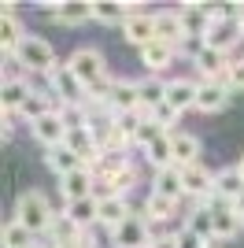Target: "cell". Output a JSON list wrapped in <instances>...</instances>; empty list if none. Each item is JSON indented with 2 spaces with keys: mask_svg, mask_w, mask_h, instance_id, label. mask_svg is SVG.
I'll list each match as a JSON object with an SVG mask.
<instances>
[{
  "mask_svg": "<svg viewBox=\"0 0 244 248\" xmlns=\"http://www.w3.org/2000/svg\"><path fill=\"white\" fill-rule=\"evenodd\" d=\"M174 211H178V200L148 193V200H144V218H148V222H170Z\"/></svg>",
  "mask_w": 244,
  "mask_h": 248,
  "instance_id": "26",
  "label": "cell"
},
{
  "mask_svg": "<svg viewBox=\"0 0 244 248\" xmlns=\"http://www.w3.org/2000/svg\"><path fill=\"white\" fill-rule=\"evenodd\" d=\"M185 226L193 230L196 237H203L207 245L214 241V215H211V211H207L203 204H200V207H193V215H189V222H185Z\"/></svg>",
  "mask_w": 244,
  "mask_h": 248,
  "instance_id": "30",
  "label": "cell"
},
{
  "mask_svg": "<svg viewBox=\"0 0 244 248\" xmlns=\"http://www.w3.org/2000/svg\"><path fill=\"white\" fill-rule=\"evenodd\" d=\"M241 37H244V15H241Z\"/></svg>",
  "mask_w": 244,
  "mask_h": 248,
  "instance_id": "38",
  "label": "cell"
},
{
  "mask_svg": "<svg viewBox=\"0 0 244 248\" xmlns=\"http://www.w3.org/2000/svg\"><path fill=\"white\" fill-rule=\"evenodd\" d=\"M237 211H241V215H244V193H241V197H237Z\"/></svg>",
  "mask_w": 244,
  "mask_h": 248,
  "instance_id": "37",
  "label": "cell"
},
{
  "mask_svg": "<svg viewBox=\"0 0 244 248\" xmlns=\"http://www.w3.org/2000/svg\"><path fill=\"white\" fill-rule=\"evenodd\" d=\"M244 193V174H241V167H222V170H214V197H222V200H233Z\"/></svg>",
  "mask_w": 244,
  "mask_h": 248,
  "instance_id": "19",
  "label": "cell"
},
{
  "mask_svg": "<svg viewBox=\"0 0 244 248\" xmlns=\"http://www.w3.org/2000/svg\"><path fill=\"white\" fill-rule=\"evenodd\" d=\"M196 100H200V82H193V78H174V82H167V104H170V108L189 111V108H196Z\"/></svg>",
  "mask_w": 244,
  "mask_h": 248,
  "instance_id": "14",
  "label": "cell"
},
{
  "mask_svg": "<svg viewBox=\"0 0 244 248\" xmlns=\"http://www.w3.org/2000/svg\"><path fill=\"white\" fill-rule=\"evenodd\" d=\"M107 108L115 115H130V111H144L141 108V82H130V78H115L111 93H107Z\"/></svg>",
  "mask_w": 244,
  "mask_h": 248,
  "instance_id": "8",
  "label": "cell"
},
{
  "mask_svg": "<svg viewBox=\"0 0 244 248\" xmlns=\"http://www.w3.org/2000/svg\"><path fill=\"white\" fill-rule=\"evenodd\" d=\"M233 100V89L226 85V78H200V100H196V111L203 115H218L229 108Z\"/></svg>",
  "mask_w": 244,
  "mask_h": 248,
  "instance_id": "7",
  "label": "cell"
},
{
  "mask_svg": "<svg viewBox=\"0 0 244 248\" xmlns=\"http://www.w3.org/2000/svg\"><path fill=\"white\" fill-rule=\"evenodd\" d=\"M152 230L144 215H130L119 230H111V248H148L152 245Z\"/></svg>",
  "mask_w": 244,
  "mask_h": 248,
  "instance_id": "6",
  "label": "cell"
},
{
  "mask_svg": "<svg viewBox=\"0 0 244 248\" xmlns=\"http://www.w3.org/2000/svg\"><path fill=\"white\" fill-rule=\"evenodd\" d=\"M60 193H63L67 204H71V200L92 197V193H96V189H92V170L89 167H78V170H71L67 178H60Z\"/></svg>",
  "mask_w": 244,
  "mask_h": 248,
  "instance_id": "15",
  "label": "cell"
},
{
  "mask_svg": "<svg viewBox=\"0 0 244 248\" xmlns=\"http://www.w3.org/2000/svg\"><path fill=\"white\" fill-rule=\"evenodd\" d=\"M48 82H52V93L60 96L67 108H85V104H89V89L74 78V71L67 67V63H56V67H52Z\"/></svg>",
  "mask_w": 244,
  "mask_h": 248,
  "instance_id": "3",
  "label": "cell"
},
{
  "mask_svg": "<svg viewBox=\"0 0 244 248\" xmlns=\"http://www.w3.org/2000/svg\"><path fill=\"white\" fill-rule=\"evenodd\" d=\"M15 137V115H4V141Z\"/></svg>",
  "mask_w": 244,
  "mask_h": 248,
  "instance_id": "35",
  "label": "cell"
},
{
  "mask_svg": "<svg viewBox=\"0 0 244 248\" xmlns=\"http://www.w3.org/2000/svg\"><path fill=\"white\" fill-rule=\"evenodd\" d=\"M92 19L96 22H107V26H111V22H126V4H115V0H96V4H92Z\"/></svg>",
  "mask_w": 244,
  "mask_h": 248,
  "instance_id": "31",
  "label": "cell"
},
{
  "mask_svg": "<svg viewBox=\"0 0 244 248\" xmlns=\"http://www.w3.org/2000/svg\"><path fill=\"white\" fill-rule=\"evenodd\" d=\"M144 159L155 167V170H167V167H174V148H170V134H163L155 145L144 148Z\"/></svg>",
  "mask_w": 244,
  "mask_h": 248,
  "instance_id": "29",
  "label": "cell"
},
{
  "mask_svg": "<svg viewBox=\"0 0 244 248\" xmlns=\"http://www.w3.org/2000/svg\"><path fill=\"white\" fill-rule=\"evenodd\" d=\"M174 241H178V248H203V245H207V241H203V237H196V233H193L189 226H182V230H178V233H174Z\"/></svg>",
  "mask_w": 244,
  "mask_h": 248,
  "instance_id": "34",
  "label": "cell"
},
{
  "mask_svg": "<svg viewBox=\"0 0 244 248\" xmlns=\"http://www.w3.org/2000/svg\"><path fill=\"white\" fill-rule=\"evenodd\" d=\"M152 193H159V197H170V200L182 197V193H185V189H182V167L155 170V178H152Z\"/></svg>",
  "mask_w": 244,
  "mask_h": 248,
  "instance_id": "24",
  "label": "cell"
},
{
  "mask_svg": "<svg viewBox=\"0 0 244 248\" xmlns=\"http://www.w3.org/2000/svg\"><path fill=\"white\" fill-rule=\"evenodd\" d=\"M203 248H214V241H211V245H203Z\"/></svg>",
  "mask_w": 244,
  "mask_h": 248,
  "instance_id": "40",
  "label": "cell"
},
{
  "mask_svg": "<svg viewBox=\"0 0 244 248\" xmlns=\"http://www.w3.org/2000/svg\"><path fill=\"white\" fill-rule=\"evenodd\" d=\"M196 71L203 74V78H226V71H229V56H226V52H214V48H207V45H203V52L200 56H196Z\"/></svg>",
  "mask_w": 244,
  "mask_h": 248,
  "instance_id": "23",
  "label": "cell"
},
{
  "mask_svg": "<svg viewBox=\"0 0 244 248\" xmlns=\"http://www.w3.org/2000/svg\"><path fill=\"white\" fill-rule=\"evenodd\" d=\"M15 56L22 60L26 71H37V74H52V67H56V52H52V45L45 41V37H33V33L19 45Z\"/></svg>",
  "mask_w": 244,
  "mask_h": 248,
  "instance_id": "5",
  "label": "cell"
},
{
  "mask_svg": "<svg viewBox=\"0 0 244 248\" xmlns=\"http://www.w3.org/2000/svg\"><path fill=\"white\" fill-rule=\"evenodd\" d=\"M174 148V167H196L200 163V141L193 134H170Z\"/></svg>",
  "mask_w": 244,
  "mask_h": 248,
  "instance_id": "22",
  "label": "cell"
},
{
  "mask_svg": "<svg viewBox=\"0 0 244 248\" xmlns=\"http://www.w3.org/2000/svg\"><path fill=\"white\" fill-rule=\"evenodd\" d=\"M148 248H178V241H174V237H155Z\"/></svg>",
  "mask_w": 244,
  "mask_h": 248,
  "instance_id": "36",
  "label": "cell"
},
{
  "mask_svg": "<svg viewBox=\"0 0 244 248\" xmlns=\"http://www.w3.org/2000/svg\"><path fill=\"white\" fill-rule=\"evenodd\" d=\"M45 163H48V170H56L60 178H67L71 170L85 167L78 155H74V148L67 145V141H63V145H56V148H45Z\"/></svg>",
  "mask_w": 244,
  "mask_h": 248,
  "instance_id": "20",
  "label": "cell"
},
{
  "mask_svg": "<svg viewBox=\"0 0 244 248\" xmlns=\"http://www.w3.org/2000/svg\"><path fill=\"white\" fill-rule=\"evenodd\" d=\"M0 245L4 248H37V241H33V233L22 222H4V230H0Z\"/></svg>",
  "mask_w": 244,
  "mask_h": 248,
  "instance_id": "28",
  "label": "cell"
},
{
  "mask_svg": "<svg viewBox=\"0 0 244 248\" xmlns=\"http://www.w3.org/2000/svg\"><path fill=\"white\" fill-rule=\"evenodd\" d=\"M63 215L71 218L74 226H81V230H92V226H96V218H100V200H96V197L71 200V204L63 207Z\"/></svg>",
  "mask_w": 244,
  "mask_h": 248,
  "instance_id": "17",
  "label": "cell"
},
{
  "mask_svg": "<svg viewBox=\"0 0 244 248\" xmlns=\"http://www.w3.org/2000/svg\"><path fill=\"white\" fill-rule=\"evenodd\" d=\"M241 19H207V33H203V45L214 52H229L241 45Z\"/></svg>",
  "mask_w": 244,
  "mask_h": 248,
  "instance_id": "4",
  "label": "cell"
},
{
  "mask_svg": "<svg viewBox=\"0 0 244 248\" xmlns=\"http://www.w3.org/2000/svg\"><path fill=\"white\" fill-rule=\"evenodd\" d=\"M226 85H229L233 93H241V89H244V56H237V60L229 63V71H226Z\"/></svg>",
  "mask_w": 244,
  "mask_h": 248,
  "instance_id": "33",
  "label": "cell"
},
{
  "mask_svg": "<svg viewBox=\"0 0 244 248\" xmlns=\"http://www.w3.org/2000/svg\"><path fill=\"white\" fill-rule=\"evenodd\" d=\"M33 137H37L45 148H56L67 141V119H63L60 111H48L45 119H37L33 123Z\"/></svg>",
  "mask_w": 244,
  "mask_h": 248,
  "instance_id": "12",
  "label": "cell"
},
{
  "mask_svg": "<svg viewBox=\"0 0 244 248\" xmlns=\"http://www.w3.org/2000/svg\"><path fill=\"white\" fill-rule=\"evenodd\" d=\"M178 119H182V111H178V108H170V104H159V108L152 111V123H159L163 130H167V134H174Z\"/></svg>",
  "mask_w": 244,
  "mask_h": 248,
  "instance_id": "32",
  "label": "cell"
},
{
  "mask_svg": "<svg viewBox=\"0 0 244 248\" xmlns=\"http://www.w3.org/2000/svg\"><path fill=\"white\" fill-rule=\"evenodd\" d=\"M52 11V19L60 26H81L92 19V4L89 0H60V4H45Z\"/></svg>",
  "mask_w": 244,
  "mask_h": 248,
  "instance_id": "10",
  "label": "cell"
},
{
  "mask_svg": "<svg viewBox=\"0 0 244 248\" xmlns=\"http://www.w3.org/2000/svg\"><path fill=\"white\" fill-rule=\"evenodd\" d=\"M67 67L74 71V78H78L85 89L107 82V60H104L100 48H78L71 60H67Z\"/></svg>",
  "mask_w": 244,
  "mask_h": 248,
  "instance_id": "2",
  "label": "cell"
},
{
  "mask_svg": "<svg viewBox=\"0 0 244 248\" xmlns=\"http://www.w3.org/2000/svg\"><path fill=\"white\" fill-rule=\"evenodd\" d=\"M26 37H30V33L22 30V22L15 19V8L4 4V15H0V52H4V56L19 52V45L26 41Z\"/></svg>",
  "mask_w": 244,
  "mask_h": 248,
  "instance_id": "11",
  "label": "cell"
},
{
  "mask_svg": "<svg viewBox=\"0 0 244 248\" xmlns=\"http://www.w3.org/2000/svg\"><path fill=\"white\" fill-rule=\"evenodd\" d=\"M182 189H185V193H189L193 200L207 204V200L214 197V170H207L203 163H196V167H182Z\"/></svg>",
  "mask_w": 244,
  "mask_h": 248,
  "instance_id": "9",
  "label": "cell"
},
{
  "mask_svg": "<svg viewBox=\"0 0 244 248\" xmlns=\"http://www.w3.org/2000/svg\"><path fill=\"white\" fill-rule=\"evenodd\" d=\"M130 215H133V211H130V204H126V197H104L96 226H107V233H111V230H119Z\"/></svg>",
  "mask_w": 244,
  "mask_h": 248,
  "instance_id": "18",
  "label": "cell"
},
{
  "mask_svg": "<svg viewBox=\"0 0 244 248\" xmlns=\"http://www.w3.org/2000/svg\"><path fill=\"white\" fill-rule=\"evenodd\" d=\"M30 85H26V78L22 82H4V96H0V108H4V115H15L22 111V104L30 100Z\"/></svg>",
  "mask_w": 244,
  "mask_h": 248,
  "instance_id": "25",
  "label": "cell"
},
{
  "mask_svg": "<svg viewBox=\"0 0 244 248\" xmlns=\"http://www.w3.org/2000/svg\"><path fill=\"white\" fill-rule=\"evenodd\" d=\"M15 222H22V226L37 237V233H48L52 230L56 215H52V204L41 197L37 189H26V193H19V200H15Z\"/></svg>",
  "mask_w": 244,
  "mask_h": 248,
  "instance_id": "1",
  "label": "cell"
},
{
  "mask_svg": "<svg viewBox=\"0 0 244 248\" xmlns=\"http://www.w3.org/2000/svg\"><path fill=\"white\" fill-rule=\"evenodd\" d=\"M237 167H241V174H244V159H241V163H237Z\"/></svg>",
  "mask_w": 244,
  "mask_h": 248,
  "instance_id": "39",
  "label": "cell"
},
{
  "mask_svg": "<svg viewBox=\"0 0 244 248\" xmlns=\"http://www.w3.org/2000/svg\"><path fill=\"white\" fill-rule=\"evenodd\" d=\"M185 37H189V33H185L182 11H155V41H167V45L178 48Z\"/></svg>",
  "mask_w": 244,
  "mask_h": 248,
  "instance_id": "13",
  "label": "cell"
},
{
  "mask_svg": "<svg viewBox=\"0 0 244 248\" xmlns=\"http://www.w3.org/2000/svg\"><path fill=\"white\" fill-rule=\"evenodd\" d=\"M159 104H167V82H163L159 74H148L141 82V108L144 111H155Z\"/></svg>",
  "mask_w": 244,
  "mask_h": 248,
  "instance_id": "27",
  "label": "cell"
},
{
  "mask_svg": "<svg viewBox=\"0 0 244 248\" xmlns=\"http://www.w3.org/2000/svg\"><path fill=\"white\" fill-rule=\"evenodd\" d=\"M174 56H178V48L167 41H152V45H144L141 48V63H144V71H167L174 63Z\"/></svg>",
  "mask_w": 244,
  "mask_h": 248,
  "instance_id": "21",
  "label": "cell"
},
{
  "mask_svg": "<svg viewBox=\"0 0 244 248\" xmlns=\"http://www.w3.org/2000/svg\"><path fill=\"white\" fill-rule=\"evenodd\" d=\"M122 33H126V41L137 45V48H144V45L155 41V15H130V19L122 22Z\"/></svg>",
  "mask_w": 244,
  "mask_h": 248,
  "instance_id": "16",
  "label": "cell"
}]
</instances>
